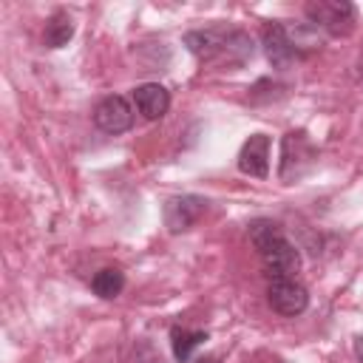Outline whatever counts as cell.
<instances>
[{"label": "cell", "instance_id": "6da1fadb", "mask_svg": "<svg viewBox=\"0 0 363 363\" xmlns=\"http://www.w3.org/2000/svg\"><path fill=\"white\" fill-rule=\"evenodd\" d=\"M250 241L258 250V258L264 264V272L269 275V281L275 278H292L301 269V252L298 247L284 235V230L269 221V218H258L250 224Z\"/></svg>", "mask_w": 363, "mask_h": 363}, {"label": "cell", "instance_id": "7a4b0ae2", "mask_svg": "<svg viewBox=\"0 0 363 363\" xmlns=\"http://www.w3.org/2000/svg\"><path fill=\"white\" fill-rule=\"evenodd\" d=\"M306 17L329 34H349L354 23V6L346 0H312L306 3Z\"/></svg>", "mask_w": 363, "mask_h": 363}, {"label": "cell", "instance_id": "3957f363", "mask_svg": "<svg viewBox=\"0 0 363 363\" xmlns=\"http://www.w3.org/2000/svg\"><path fill=\"white\" fill-rule=\"evenodd\" d=\"M267 301L278 315L295 318L309 306V292L303 284H298L295 278H275L267 286Z\"/></svg>", "mask_w": 363, "mask_h": 363}, {"label": "cell", "instance_id": "277c9868", "mask_svg": "<svg viewBox=\"0 0 363 363\" xmlns=\"http://www.w3.org/2000/svg\"><path fill=\"white\" fill-rule=\"evenodd\" d=\"M315 159V147L309 145L306 133L303 130H292L284 136V145H281V179L289 182V179H298Z\"/></svg>", "mask_w": 363, "mask_h": 363}, {"label": "cell", "instance_id": "5b68a950", "mask_svg": "<svg viewBox=\"0 0 363 363\" xmlns=\"http://www.w3.org/2000/svg\"><path fill=\"white\" fill-rule=\"evenodd\" d=\"M94 125L105 133H125L133 125V108L125 96H105L94 108Z\"/></svg>", "mask_w": 363, "mask_h": 363}, {"label": "cell", "instance_id": "8992f818", "mask_svg": "<svg viewBox=\"0 0 363 363\" xmlns=\"http://www.w3.org/2000/svg\"><path fill=\"white\" fill-rule=\"evenodd\" d=\"M204 210H207V201L199 196H173L164 204V224L170 233H184L201 218Z\"/></svg>", "mask_w": 363, "mask_h": 363}, {"label": "cell", "instance_id": "52a82bcc", "mask_svg": "<svg viewBox=\"0 0 363 363\" xmlns=\"http://www.w3.org/2000/svg\"><path fill=\"white\" fill-rule=\"evenodd\" d=\"M238 170L255 179H264L269 173V136L252 133L238 153Z\"/></svg>", "mask_w": 363, "mask_h": 363}, {"label": "cell", "instance_id": "ba28073f", "mask_svg": "<svg viewBox=\"0 0 363 363\" xmlns=\"http://www.w3.org/2000/svg\"><path fill=\"white\" fill-rule=\"evenodd\" d=\"M264 51H267V57L275 68H286L298 57V45L289 40V34L281 23H267L264 26Z\"/></svg>", "mask_w": 363, "mask_h": 363}, {"label": "cell", "instance_id": "9c48e42d", "mask_svg": "<svg viewBox=\"0 0 363 363\" xmlns=\"http://www.w3.org/2000/svg\"><path fill=\"white\" fill-rule=\"evenodd\" d=\"M133 102H136V111L145 116V119H162L170 108V94L164 85L159 82H145L133 91Z\"/></svg>", "mask_w": 363, "mask_h": 363}, {"label": "cell", "instance_id": "30bf717a", "mask_svg": "<svg viewBox=\"0 0 363 363\" xmlns=\"http://www.w3.org/2000/svg\"><path fill=\"white\" fill-rule=\"evenodd\" d=\"M238 37V31H233V34H221V31H190L187 37H184V45L196 54V57H201V60H213L216 54H221V51H230L233 45V40Z\"/></svg>", "mask_w": 363, "mask_h": 363}, {"label": "cell", "instance_id": "8fae6325", "mask_svg": "<svg viewBox=\"0 0 363 363\" xmlns=\"http://www.w3.org/2000/svg\"><path fill=\"white\" fill-rule=\"evenodd\" d=\"M74 37V20L65 14V11H54L45 23V31H43V43L48 48H62L68 45V40Z\"/></svg>", "mask_w": 363, "mask_h": 363}, {"label": "cell", "instance_id": "7c38bea8", "mask_svg": "<svg viewBox=\"0 0 363 363\" xmlns=\"http://www.w3.org/2000/svg\"><path fill=\"white\" fill-rule=\"evenodd\" d=\"M170 337H173V354H176V360H179V363H187V360L193 357V352L207 340V332H201V329H182V326H173Z\"/></svg>", "mask_w": 363, "mask_h": 363}, {"label": "cell", "instance_id": "4fadbf2b", "mask_svg": "<svg viewBox=\"0 0 363 363\" xmlns=\"http://www.w3.org/2000/svg\"><path fill=\"white\" fill-rule=\"evenodd\" d=\"M91 289H94V295L111 301V298H116V295L125 289V275H122L116 267H105V269H99V272L91 278Z\"/></svg>", "mask_w": 363, "mask_h": 363}, {"label": "cell", "instance_id": "5bb4252c", "mask_svg": "<svg viewBox=\"0 0 363 363\" xmlns=\"http://www.w3.org/2000/svg\"><path fill=\"white\" fill-rule=\"evenodd\" d=\"M354 354H357V360L363 363V335L354 337Z\"/></svg>", "mask_w": 363, "mask_h": 363}, {"label": "cell", "instance_id": "9a60e30c", "mask_svg": "<svg viewBox=\"0 0 363 363\" xmlns=\"http://www.w3.org/2000/svg\"><path fill=\"white\" fill-rule=\"evenodd\" d=\"M193 363H218V357L216 354H207V357H196Z\"/></svg>", "mask_w": 363, "mask_h": 363}]
</instances>
